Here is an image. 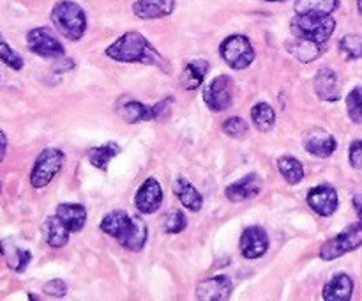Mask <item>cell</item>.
I'll return each mask as SVG.
<instances>
[{
	"label": "cell",
	"instance_id": "obj_1",
	"mask_svg": "<svg viewBox=\"0 0 362 301\" xmlns=\"http://www.w3.org/2000/svg\"><path fill=\"white\" fill-rule=\"evenodd\" d=\"M106 55L117 62L126 64H145V66H158L163 71H170V64L161 57V53L147 41L140 32H126L115 42L106 48Z\"/></svg>",
	"mask_w": 362,
	"mask_h": 301
},
{
	"label": "cell",
	"instance_id": "obj_2",
	"mask_svg": "<svg viewBox=\"0 0 362 301\" xmlns=\"http://www.w3.org/2000/svg\"><path fill=\"white\" fill-rule=\"evenodd\" d=\"M52 23L69 41H80L87 32V14L80 4L60 0L52 9Z\"/></svg>",
	"mask_w": 362,
	"mask_h": 301
},
{
	"label": "cell",
	"instance_id": "obj_3",
	"mask_svg": "<svg viewBox=\"0 0 362 301\" xmlns=\"http://www.w3.org/2000/svg\"><path fill=\"white\" fill-rule=\"evenodd\" d=\"M290 30L296 38L324 45L334 34L336 20L331 14H297L290 23Z\"/></svg>",
	"mask_w": 362,
	"mask_h": 301
},
{
	"label": "cell",
	"instance_id": "obj_4",
	"mask_svg": "<svg viewBox=\"0 0 362 301\" xmlns=\"http://www.w3.org/2000/svg\"><path fill=\"white\" fill-rule=\"evenodd\" d=\"M219 55L232 69H246L255 60V48L243 34H232L219 45Z\"/></svg>",
	"mask_w": 362,
	"mask_h": 301
},
{
	"label": "cell",
	"instance_id": "obj_5",
	"mask_svg": "<svg viewBox=\"0 0 362 301\" xmlns=\"http://www.w3.org/2000/svg\"><path fill=\"white\" fill-rule=\"evenodd\" d=\"M362 246V222L359 220L354 225H349L345 230L336 234L332 239L325 241L320 248V259L324 261H334L343 257L345 254L357 250Z\"/></svg>",
	"mask_w": 362,
	"mask_h": 301
},
{
	"label": "cell",
	"instance_id": "obj_6",
	"mask_svg": "<svg viewBox=\"0 0 362 301\" xmlns=\"http://www.w3.org/2000/svg\"><path fill=\"white\" fill-rule=\"evenodd\" d=\"M64 152L57 147H48L45 151H41V154L35 159L34 166H32L30 172V184L37 190L48 186L53 179H55L57 174L62 170L64 165Z\"/></svg>",
	"mask_w": 362,
	"mask_h": 301
},
{
	"label": "cell",
	"instance_id": "obj_7",
	"mask_svg": "<svg viewBox=\"0 0 362 301\" xmlns=\"http://www.w3.org/2000/svg\"><path fill=\"white\" fill-rule=\"evenodd\" d=\"M27 46L32 53L42 59H60L66 53L62 42L48 27H35L28 30Z\"/></svg>",
	"mask_w": 362,
	"mask_h": 301
},
{
	"label": "cell",
	"instance_id": "obj_8",
	"mask_svg": "<svg viewBox=\"0 0 362 301\" xmlns=\"http://www.w3.org/2000/svg\"><path fill=\"white\" fill-rule=\"evenodd\" d=\"M204 101L212 112L228 110L233 103V80L228 74H219L204 91Z\"/></svg>",
	"mask_w": 362,
	"mask_h": 301
},
{
	"label": "cell",
	"instance_id": "obj_9",
	"mask_svg": "<svg viewBox=\"0 0 362 301\" xmlns=\"http://www.w3.org/2000/svg\"><path fill=\"white\" fill-rule=\"evenodd\" d=\"M308 205L320 216H332L338 211L339 198L338 191L331 184H318L311 188L306 197Z\"/></svg>",
	"mask_w": 362,
	"mask_h": 301
},
{
	"label": "cell",
	"instance_id": "obj_10",
	"mask_svg": "<svg viewBox=\"0 0 362 301\" xmlns=\"http://www.w3.org/2000/svg\"><path fill=\"white\" fill-rule=\"evenodd\" d=\"M163 204V188L156 177H147L138 188L134 205L141 215H154Z\"/></svg>",
	"mask_w": 362,
	"mask_h": 301
},
{
	"label": "cell",
	"instance_id": "obj_11",
	"mask_svg": "<svg viewBox=\"0 0 362 301\" xmlns=\"http://www.w3.org/2000/svg\"><path fill=\"white\" fill-rule=\"evenodd\" d=\"M269 250V234L264 227L251 225L240 236V254L246 259H260Z\"/></svg>",
	"mask_w": 362,
	"mask_h": 301
},
{
	"label": "cell",
	"instance_id": "obj_12",
	"mask_svg": "<svg viewBox=\"0 0 362 301\" xmlns=\"http://www.w3.org/2000/svg\"><path fill=\"white\" fill-rule=\"evenodd\" d=\"M233 290V283L228 276L218 275L204 278L197 285V297L204 301H223L228 300Z\"/></svg>",
	"mask_w": 362,
	"mask_h": 301
},
{
	"label": "cell",
	"instance_id": "obj_13",
	"mask_svg": "<svg viewBox=\"0 0 362 301\" xmlns=\"http://www.w3.org/2000/svg\"><path fill=\"white\" fill-rule=\"evenodd\" d=\"M262 191V177L258 174H247L243 179L228 184L225 190V197L230 202H244L257 197Z\"/></svg>",
	"mask_w": 362,
	"mask_h": 301
},
{
	"label": "cell",
	"instance_id": "obj_14",
	"mask_svg": "<svg viewBox=\"0 0 362 301\" xmlns=\"http://www.w3.org/2000/svg\"><path fill=\"white\" fill-rule=\"evenodd\" d=\"M338 142L331 133L324 130H311L304 137V149L317 158H329L334 154Z\"/></svg>",
	"mask_w": 362,
	"mask_h": 301
},
{
	"label": "cell",
	"instance_id": "obj_15",
	"mask_svg": "<svg viewBox=\"0 0 362 301\" xmlns=\"http://www.w3.org/2000/svg\"><path fill=\"white\" fill-rule=\"evenodd\" d=\"M175 9V0H136L133 4L134 16L140 20H159L166 18Z\"/></svg>",
	"mask_w": 362,
	"mask_h": 301
},
{
	"label": "cell",
	"instance_id": "obj_16",
	"mask_svg": "<svg viewBox=\"0 0 362 301\" xmlns=\"http://www.w3.org/2000/svg\"><path fill=\"white\" fill-rule=\"evenodd\" d=\"M41 232L46 243L52 248H64L69 243L71 230L67 229L66 223H64L57 215L48 216V218L42 222Z\"/></svg>",
	"mask_w": 362,
	"mask_h": 301
},
{
	"label": "cell",
	"instance_id": "obj_17",
	"mask_svg": "<svg viewBox=\"0 0 362 301\" xmlns=\"http://www.w3.org/2000/svg\"><path fill=\"white\" fill-rule=\"evenodd\" d=\"M315 92L322 101H338L339 84L338 74L331 67H322L315 76Z\"/></svg>",
	"mask_w": 362,
	"mask_h": 301
},
{
	"label": "cell",
	"instance_id": "obj_18",
	"mask_svg": "<svg viewBox=\"0 0 362 301\" xmlns=\"http://www.w3.org/2000/svg\"><path fill=\"white\" fill-rule=\"evenodd\" d=\"M131 223H133V216L127 215L122 209H113V211L106 212L101 220V230L108 236L115 237L117 241L122 239L126 232L129 230Z\"/></svg>",
	"mask_w": 362,
	"mask_h": 301
},
{
	"label": "cell",
	"instance_id": "obj_19",
	"mask_svg": "<svg viewBox=\"0 0 362 301\" xmlns=\"http://www.w3.org/2000/svg\"><path fill=\"white\" fill-rule=\"evenodd\" d=\"M354 294V280L346 273L334 275L322 290L325 301H349Z\"/></svg>",
	"mask_w": 362,
	"mask_h": 301
},
{
	"label": "cell",
	"instance_id": "obj_20",
	"mask_svg": "<svg viewBox=\"0 0 362 301\" xmlns=\"http://www.w3.org/2000/svg\"><path fill=\"white\" fill-rule=\"evenodd\" d=\"M209 62L204 59L191 60L184 66L182 73H180V87L184 91H197L202 84H204L205 76L209 73Z\"/></svg>",
	"mask_w": 362,
	"mask_h": 301
},
{
	"label": "cell",
	"instance_id": "obj_21",
	"mask_svg": "<svg viewBox=\"0 0 362 301\" xmlns=\"http://www.w3.org/2000/svg\"><path fill=\"white\" fill-rule=\"evenodd\" d=\"M173 193L179 198L180 204L189 211H200L204 208V197L200 191L186 179V177H179L173 184Z\"/></svg>",
	"mask_w": 362,
	"mask_h": 301
},
{
	"label": "cell",
	"instance_id": "obj_22",
	"mask_svg": "<svg viewBox=\"0 0 362 301\" xmlns=\"http://www.w3.org/2000/svg\"><path fill=\"white\" fill-rule=\"evenodd\" d=\"M55 215L66 223L67 229L73 232H80L87 223V209L81 204H59Z\"/></svg>",
	"mask_w": 362,
	"mask_h": 301
},
{
	"label": "cell",
	"instance_id": "obj_23",
	"mask_svg": "<svg viewBox=\"0 0 362 301\" xmlns=\"http://www.w3.org/2000/svg\"><path fill=\"white\" fill-rule=\"evenodd\" d=\"M286 50L300 62H313V60H317L322 55L320 42L310 41V39L304 38H296V35L286 42Z\"/></svg>",
	"mask_w": 362,
	"mask_h": 301
},
{
	"label": "cell",
	"instance_id": "obj_24",
	"mask_svg": "<svg viewBox=\"0 0 362 301\" xmlns=\"http://www.w3.org/2000/svg\"><path fill=\"white\" fill-rule=\"evenodd\" d=\"M0 254L6 257L9 268L14 269L16 273H23L32 261L30 251L25 250V248H18L11 239L0 243Z\"/></svg>",
	"mask_w": 362,
	"mask_h": 301
},
{
	"label": "cell",
	"instance_id": "obj_25",
	"mask_svg": "<svg viewBox=\"0 0 362 301\" xmlns=\"http://www.w3.org/2000/svg\"><path fill=\"white\" fill-rule=\"evenodd\" d=\"M147 236V223H145L140 216H133V223H131L129 230H127L126 236H124L119 243L122 244V248H126V250L129 251H140L144 250Z\"/></svg>",
	"mask_w": 362,
	"mask_h": 301
},
{
	"label": "cell",
	"instance_id": "obj_26",
	"mask_svg": "<svg viewBox=\"0 0 362 301\" xmlns=\"http://www.w3.org/2000/svg\"><path fill=\"white\" fill-rule=\"evenodd\" d=\"M119 113L129 124L144 123V120H156L154 106H147L141 101H136V99H131V101L124 103L119 108Z\"/></svg>",
	"mask_w": 362,
	"mask_h": 301
},
{
	"label": "cell",
	"instance_id": "obj_27",
	"mask_svg": "<svg viewBox=\"0 0 362 301\" xmlns=\"http://www.w3.org/2000/svg\"><path fill=\"white\" fill-rule=\"evenodd\" d=\"M120 152V145L115 142H106V144L99 145V147H92L87 151V159L90 161L92 166L106 172L108 170V163L115 158Z\"/></svg>",
	"mask_w": 362,
	"mask_h": 301
},
{
	"label": "cell",
	"instance_id": "obj_28",
	"mask_svg": "<svg viewBox=\"0 0 362 301\" xmlns=\"http://www.w3.org/2000/svg\"><path fill=\"white\" fill-rule=\"evenodd\" d=\"M251 120H253L255 127H257L258 131L267 133V131H271L272 127H274V123H276L274 108L265 101L257 103V105L251 108Z\"/></svg>",
	"mask_w": 362,
	"mask_h": 301
},
{
	"label": "cell",
	"instance_id": "obj_29",
	"mask_svg": "<svg viewBox=\"0 0 362 301\" xmlns=\"http://www.w3.org/2000/svg\"><path fill=\"white\" fill-rule=\"evenodd\" d=\"M339 7V0H296L297 14H332Z\"/></svg>",
	"mask_w": 362,
	"mask_h": 301
},
{
	"label": "cell",
	"instance_id": "obj_30",
	"mask_svg": "<svg viewBox=\"0 0 362 301\" xmlns=\"http://www.w3.org/2000/svg\"><path fill=\"white\" fill-rule=\"evenodd\" d=\"M278 170L288 184H299L304 179V166L293 156H281L278 159Z\"/></svg>",
	"mask_w": 362,
	"mask_h": 301
},
{
	"label": "cell",
	"instance_id": "obj_31",
	"mask_svg": "<svg viewBox=\"0 0 362 301\" xmlns=\"http://www.w3.org/2000/svg\"><path fill=\"white\" fill-rule=\"evenodd\" d=\"M339 52L345 59L356 60L362 57V35L359 34H346L339 41Z\"/></svg>",
	"mask_w": 362,
	"mask_h": 301
},
{
	"label": "cell",
	"instance_id": "obj_32",
	"mask_svg": "<svg viewBox=\"0 0 362 301\" xmlns=\"http://www.w3.org/2000/svg\"><path fill=\"white\" fill-rule=\"evenodd\" d=\"M186 227L187 218L182 209H173L168 215L163 216V230L166 234H180L182 230H186Z\"/></svg>",
	"mask_w": 362,
	"mask_h": 301
},
{
	"label": "cell",
	"instance_id": "obj_33",
	"mask_svg": "<svg viewBox=\"0 0 362 301\" xmlns=\"http://www.w3.org/2000/svg\"><path fill=\"white\" fill-rule=\"evenodd\" d=\"M346 110L352 123L362 124V87H356L346 96Z\"/></svg>",
	"mask_w": 362,
	"mask_h": 301
},
{
	"label": "cell",
	"instance_id": "obj_34",
	"mask_svg": "<svg viewBox=\"0 0 362 301\" xmlns=\"http://www.w3.org/2000/svg\"><path fill=\"white\" fill-rule=\"evenodd\" d=\"M0 60L14 71H20L23 67V59L20 57V53L11 48L9 42L4 39L2 34H0Z\"/></svg>",
	"mask_w": 362,
	"mask_h": 301
},
{
	"label": "cell",
	"instance_id": "obj_35",
	"mask_svg": "<svg viewBox=\"0 0 362 301\" xmlns=\"http://www.w3.org/2000/svg\"><path fill=\"white\" fill-rule=\"evenodd\" d=\"M247 123L240 117H228L223 124V131L232 138H244L247 135Z\"/></svg>",
	"mask_w": 362,
	"mask_h": 301
},
{
	"label": "cell",
	"instance_id": "obj_36",
	"mask_svg": "<svg viewBox=\"0 0 362 301\" xmlns=\"http://www.w3.org/2000/svg\"><path fill=\"white\" fill-rule=\"evenodd\" d=\"M45 293L53 297H64L67 294V283L60 278L49 280L45 285Z\"/></svg>",
	"mask_w": 362,
	"mask_h": 301
},
{
	"label": "cell",
	"instance_id": "obj_37",
	"mask_svg": "<svg viewBox=\"0 0 362 301\" xmlns=\"http://www.w3.org/2000/svg\"><path fill=\"white\" fill-rule=\"evenodd\" d=\"M349 159H350V165H352L354 169L362 170V140L352 142V145H350Z\"/></svg>",
	"mask_w": 362,
	"mask_h": 301
},
{
	"label": "cell",
	"instance_id": "obj_38",
	"mask_svg": "<svg viewBox=\"0 0 362 301\" xmlns=\"http://www.w3.org/2000/svg\"><path fill=\"white\" fill-rule=\"evenodd\" d=\"M354 208H356L357 216H359V220L362 222V191H357L354 195Z\"/></svg>",
	"mask_w": 362,
	"mask_h": 301
},
{
	"label": "cell",
	"instance_id": "obj_39",
	"mask_svg": "<svg viewBox=\"0 0 362 301\" xmlns=\"http://www.w3.org/2000/svg\"><path fill=\"white\" fill-rule=\"evenodd\" d=\"M6 152H7V137L2 130H0V163L2 159L6 158Z\"/></svg>",
	"mask_w": 362,
	"mask_h": 301
},
{
	"label": "cell",
	"instance_id": "obj_40",
	"mask_svg": "<svg viewBox=\"0 0 362 301\" xmlns=\"http://www.w3.org/2000/svg\"><path fill=\"white\" fill-rule=\"evenodd\" d=\"M357 9H359V13L362 14V0H357Z\"/></svg>",
	"mask_w": 362,
	"mask_h": 301
},
{
	"label": "cell",
	"instance_id": "obj_41",
	"mask_svg": "<svg viewBox=\"0 0 362 301\" xmlns=\"http://www.w3.org/2000/svg\"><path fill=\"white\" fill-rule=\"evenodd\" d=\"M264 2H286V0H264Z\"/></svg>",
	"mask_w": 362,
	"mask_h": 301
},
{
	"label": "cell",
	"instance_id": "obj_42",
	"mask_svg": "<svg viewBox=\"0 0 362 301\" xmlns=\"http://www.w3.org/2000/svg\"><path fill=\"white\" fill-rule=\"evenodd\" d=\"M0 191H2V184H0Z\"/></svg>",
	"mask_w": 362,
	"mask_h": 301
}]
</instances>
